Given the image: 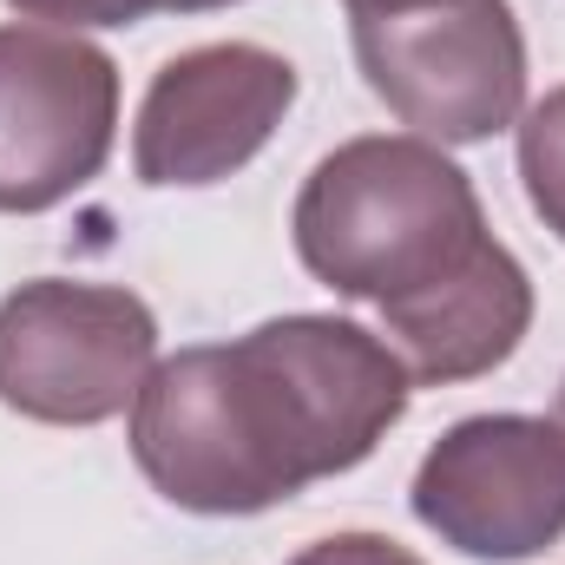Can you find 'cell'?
Here are the masks:
<instances>
[{
  "label": "cell",
  "mask_w": 565,
  "mask_h": 565,
  "mask_svg": "<svg viewBox=\"0 0 565 565\" xmlns=\"http://www.w3.org/2000/svg\"><path fill=\"white\" fill-rule=\"evenodd\" d=\"M402 355L349 316H270L231 342H191L145 375L132 460L178 507L250 520L362 467L408 415Z\"/></svg>",
  "instance_id": "1"
},
{
  "label": "cell",
  "mask_w": 565,
  "mask_h": 565,
  "mask_svg": "<svg viewBox=\"0 0 565 565\" xmlns=\"http://www.w3.org/2000/svg\"><path fill=\"white\" fill-rule=\"evenodd\" d=\"M289 237L309 277L349 302H369L382 322L408 316L500 250L473 178L415 132L335 145L302 178Z\"/></svg>",
  "instance_id": "2"
},
{
  "label": "cell",
  "mask_w": 565,
  "mask_h": 565,
  "mask_svg": "<svg viewBox=\"0 0 565 565\" xmlns=\"http://www.w3.org/2000/svg\"><path fill=\"white\" fill-rule=\"evenodd\" d=\"M158 369V316L119 282L33 277L0 296V408L46 427L132 415Z\"/></svg>",
  "instance_id": "3"
},
{
  "label": "cell",
  "mask_w": 565,
  "mask_h": 565,
  "mask_svg": "<svg viewBox=\"0 0 565 565\" xmlns=\"http://www.w3.org/2000/svg\"><path fill=\"white\" fill-rule=\"evenodd\" d=\"M369 93L434 145H480L526 113V33L507 0H434L349 20Z\"/></svg>",
  "instance_id": "4"
},
{
  "label": "cell",
  "mask_w": 565,
  "mask_h": 565,
  "mask_svg": "<svg viewBox=\"0 0 565 565\" xmlns=\"http://www.w3.org/2000/svg\"><path fill=\"white\" fill-rule=\"evenodd\" d=\"M119 139V66L86 33L0 26V211L40 217L86 191Z\"/></svg>",
  "instance_id": "5"
},
{
  "label": "cell",
  "mask_w": 565,
  "mask_h": 565,
  "mask_svg": "<svg viewBox=\"0 0 565 565\" xmlns=\"http://www.w3.org/2000/svg\"><path fill=\"white\" fill-rule=\"evenodd\" d=\"M408 507L467 559H540L565 540V434L540 415H467L427 447Z\"/></svg>",
  "instance_id": "6"
},
{
  "label": "cell",
  "mask_w": 565,
  "mask_h": 565,
  "mask_svg": "<svg viewBox=\"0 0 565 565\" xmlns=\"http://www.w3.org/2000/svg\"><path fill=\"white\" fill-rule=\"evenodd\" d=\"M296 106V66L257 40H211L151 73L132 119V171L151 191L237 178Z\"/></svg>",
  "instance_id": "7"
},
{
  "label": "cell",
  "mask_w": 565,
  "mask_h": 565,
  "mask_svg": "<svg viewBox=\"0 0 565 565\" xmlns=\"http://www.w3.org/2000/svg\"><path fill=\"white\" fill-rule=\"evenodd\" d=\"M520 184L533 217L565 244V86L520 113Z\"/></svg>",
  "instance_id": "8"
},
{
  "label": "cell",
  "mask_w": 565,
  "mask_h": 565,
  "mask_svg": "<svg viewBox=\"0 0 565 565\" xmlns=\"http://www.w3.org/2000/svg\"><path fill=\"white\" fill-rule=\"evenodd\" d=\"M20 20L33 26H60V33H86V26H132L145 13H164V0H7Z\"/></svg>",
  "instance_id": "9"
},
{
  "label": "cell",
  "mask_w": 565,
  "mask_h": 565,
  "mask_svg": "<svg viewBox=\"0 0 565 565\" xmlns=\"http://www.w3.org/2000/svg\"><path fill=\"white\" fill-rule=\"evenodd\" d=\"M289 565H422L408 546H395L388 533H329L316 546H302Z\"/></svg>",
  "instance_id": "10"
},
{
  "label": "cell",
  "mask_w": 565,
  "mask_h": 565,
  "mask_svg": "<svg viewBox=\"0 0 565 565\" xmlns=\"http://www.w3.org/2000/svg\"><path fill=\"white\" fill-rule=\"evenodd\" d=\"M349 20H388V13H415V7H434V0H342Z\"/></svg>",
  "instance_id": "11"
},
{
  "label": "cell",
  "mask_w": 565,
  "mask_h": 565,
  "mask_svg": "<svg viewBox=\"0 0 565 565\" xmlns=\"http://www.w3.org/2000/svg\"><path fill=\"white\" fill-rule=\"evenodd\" d=\"M211 7H237V0H164V13H211Z\"/></svg>",
  "instance_id": "12"
},
{
  "label": "cell",
  "mask_w": 565,
  "mask_h": 565,
  "mask_svg": "<svg viewBox=\"0 0 565 565\" xmlns=\"http://www.w3.org/2000/svg\"><path fill=\"white\" fill-rule=\"evenodd\" d=\"M553 427L565 434V382H559V402H553Z\"/></svg>",
  "instance_id": "13"
}]
</instances>
